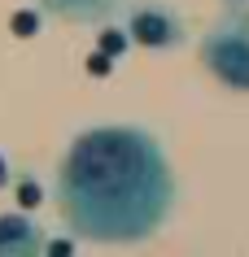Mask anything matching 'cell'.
Instances as JSON below:
<instances>
[{
	"instance_id": "cell-4",
	"label": "cell",
	"mask_w": 249,
	"mask_h": 257,
	"mask_svg": "<svg viewBox=\"0 0 249 257\" xmlns=\"http://www.w3.org/2000/svg\"><path fill=\"white\" fill-rule=\"evenodd\" d=\"M44 253V231L40 222L22 209L0 214V257H35Z\"/></svg>"
},
{
	"instance_id": "cell-3",
	"label": "cell",
	"mask_w": 249,
	"mask_h": 257,
	"mask_svg": "<svg viewBox=\"0 0 249 257\" xmlns=\"http://www.w3.org/2000/svg\"><path fill=\"white\" fill-rule=\"evenodd\" d=\"M127 40L149 53H175L188 40V27H184L180 9H171L162 0H136L127 9Z\"/></svg>"
},
{
	"instance_id": "cell-5",
	"label": "cell",
	"mask_w": 249,
	"mask_h": 257,
	"mask_svg": "<svg viewBox=\"0 0 249 257\" xmlns=\"http://www.w3.org/2000/svg\"><path fill=\"white\" fill-rule=\"evenodd\" d=\"M40 9L70 27H105L123 9V0H40Z\"/></svg>"
},
{
	"instance_id": "cell-2",
	"label": "cell",
	"mask_w": 249,
	"mask_h": 257,
	"mask_svg": "<svg viewBox=\"0 0 249 257\" xmlns=\"http://www.w3.org/2000/svg\"><path fill=\"white\" fill-rule=\"evenodd\" d=\"M197 57L227 92H249V5H227V14L201 35Z\"/></svg>"
},
{
	"instance_id": "cell-7",
	"label": "cell",
	"mask_w": 249,
	"mask_h": 257,
	"mask_svg": "<svg viewBox=\"0 0 249 257\" xmlns=\"http://www.w3.org/2000/svg\"><path fill=\"white\" fill-rule=\"evenodd\" d=\"M223 5H249V0H223Z\"/></svg>"
},
{
	"instance_id": "cell-6",
	"label": "cell",
	"mask_w": 249,
	"mask_h": 257,
	"mask_svg": "<svg viewBox=\"0 0 249 257\" xmlns=\"http://www.w3.org/2000/svg\"><path fill=\"white\" fill-rule=\"evenodd\" d=\"M9 183V162H5V153H0V188Z\"/></svg>"
},
{
	"instance_id": "cell-1",
	"label": "cell",
	"mask_w": 249,
	"mask_h": 257,
	"mask_svg": "<svg viewBox=\"0 0 249 257\" xmlns=\"http://www.w3.org/2000/svg\"><path fill=\"white\" fill-rule=\"evenodd\" d=\"M175 170L153 131L101 122L70 140L53 183L57 214L74 240L144 244L175 214Z\"/></svg>"
}]
</instances>
